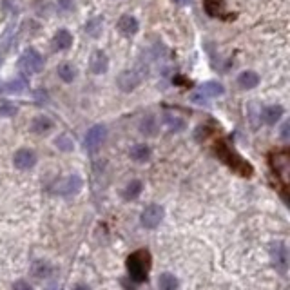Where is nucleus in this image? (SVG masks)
Returning <instances> with one entry per match:
<instances>
[{"mask_svg":"<svg viewBox=\"0 0 290 290\" xmlns=\"http://www.w3.org/2000/svg\"><path fill=\"white\" fill-rule=\"evenodd\" d=\"M151 254L145 249H140V251L132 252L131 256L125 261V266H127L129 278L135 283H143L147 281L149 271H151Z\"/></svg>","mask_w":290,"mask_h":290,"instance_id":"obj_1","label":"nucleus"},{"mask_svg":"<svg viewBox=\"0 0 290 290\" xmlns=\"http://www.w3.org/2000/svg\"><path fill=\"white\" fill-rule=\"evenodd\" d=\"M216 156L225 163L227 167H231L234 172L241 176H251L252 174V165L247 160H243L234 149H231L225 142L216 143Z\"/></svg>","mask_w":290,"mask_h":290,"instance_id":"obj_2","label":"nucleus"},{"mask_svg":"<svg viewBox=\"0 0 290 290\" xmlns=\"http://www.w3.org/2000/svg\"><path fill=\"white\" fill-rule=\"evenodd\" d=\"M145 78V73L142 69H125L118 75L116 78V85L120 87V91L123 93H132Z\"/></svg>","mask_w":290,"mask_h":290,"instance_id":"obj_3","label":"nucleus"},{"mask_svg":"<svg viewBox=\"0 0 290 290\" xmlns=\"http://www.w3.org/2000/svg\"><path fill=\"white\" fill-rule=\"evenodd\" d=\"M20 68L24 69V73L28 75H36L44 69V56L40 55L35 48L24 49L22 56H20Z\"/></svg>","mask_w":290,"mask_h":290,"instance_id":"obj_4","label":"nucleus"},{"mask_svg":"<svg viewBox=\"0 0 290 290\" xmlns=\"http://www.w3.org/2000/svg\"><path fill=\"white\" fill-rule=\"evenodd\" d=\"M223 93H225L223 84H219V82H216V80H211V82H205V84L199 85L198 93L192 96V102L199 103V105H205L211 98H218V96H221Z\"/></svg>","mask_w":290,"mask_h":290,"instance_id":"obj_5","label":"nucleus"},{"mask_svg":"<svg viewBox=\"0 0 290 290\" xmlns=\"http://www.w3.org/2000/svg\"><path fill=\"white\" fill-rule=\"evenodd\" d=\"M163 216H165L163 207L156 205V203H151V205L145 207L142 211V214H140V223H142V227H145V229H156V227L162 223Z\"/></svg>","mask_w":290,"mask_h":290,"instance_id":"obj_6","label":"nucleus"},{"mask_svg":"<svg viewBox=\"0 0 290 290\" xmlns=\"http://www.w3.org/2000/svg\"><path fill=\"white\" fill-rule=\"evenodd\" d=\"M105 138H107V127H105L103 123H96V125H93V127L89 129L87 135H85L84 147L87 149L89 152H95L96 149L105 142Z\"/></svg>","mask_w":290,"mask_h":290,"instance_id":"obj_7","label":"nucleus"},{"mask_svg":"<svg viewBox=\"0 0 290 290\" xmlns=\"http://www.w3.org/2000/svg\"><path fill=\"white\" fill-rule=\"evenodd\" d=\"M271 256H272V263H274L276 271L285 276L286 269H288V251H286L285 243L276 241L274 245L271 247Z\"/></svg>","mask_w":290,"mask_h":290,"instance_id":"obj_8","label":"nucleus"},{"mask_svg":"<svg viewBox=\"0 0 290 290\" xmlns=\"http://www.w3.org/2000/svg\"><path fill=\"white\" fill-rule=\"evenodd\" d=\"M13 165L18 171H29L36 165V154L31 149H18L13 156Z\"/></svg>","mask_w":290,"mask_h":290,"instance_id":"obj_9","label":"nucleus"},{"mask_svg":"<svg viewBox=\"0 0 290 290\" xmlns=\"http://www.w3.org/2000/svg\"><path fill=\"white\" fill-rule=\"evenodd\" d=\"M89 69H91L93 75H105L109 69V56L102 49H96L93 51L91 58H89Z\"/></svg>","mask_w":290,"mask_h":290,"instance_id":"obj_10","label":"nucleus"},{"mask_svg":"<svg viewBox=\"0 0 290 290\" xmlns=\"http://www.w3.org/2000/svg\"><path fill=\"white\" fill-rule=\"evenodd\" d=\"M73 42H75V38H73V33L69 31V29H58V31L53 35L51 38V49L56 53L60 51H68L69 48L73 46Z\"/></svg>","mask_w":290,"mask_h":290,"instance_id":"obj_11","label":"nucleus"},{"mask_svg":"<svg viewBox=\"0 0 290 290\" xmlns=\"http://www.w3.org/2000/svg\"><path fill=\"white\" fill-rule=\"evenodd\" d=\"M116 29H118V33L122 36L131 38V36H135L136 33H138L140 22H138V18L132 15H122L118 20V24H116Z\"/></svg>","mask_w":290,"mask_h":290,"instance_id":"obj_12","label":"nucleus"},{"mask_svg":"<svg viewBox=\"0 0 290 290\" xmlns=\"http://www.w3.org/2000/svg\"><path fill=\"white\" fill-rule=\"evenodd\" d=\"M82 189V178L76 174H71L64 180V182H60V185L56 187V192L62 196H73Z\"/></svg>","mask_w":290,"mask_h":290,"instance_id":"obj_13","label":"nucleus"},{"mask_svg":"<svg viewBox=\"0 0 290 290\" xmlns=\"http://www.w3.org/2000/svg\"><path fill=\"white\" fill-rule=\"evenodd\" d=\"M283 115H285V109H283V105L272 103V105H266V107H263L261 120H263V123H266V125H276V123L283 118Z\"/></svg>","mask_w":290,"mask_h":290,"instance_id":"obj_14","label":"nucleus"},{"mask_svg":"<svg viewBox=\"0 0 290 290\" xmlns=\"http://www.w3.org/2000/svg\"><path fill=\"white\" fill-rule=\"evenodd\" d=\"M271 163H272V167H274L276 174H278L279 178L285 182V180H286V171H288V154H286V151L274 152V154L271 156Z\"/></svg>","mask_w":290,"mask_h":290,"instance_id":"obj_15","label":"nucleus"},{"mask_svg":"<svg viewBox=\"0 0 290 290\" xmlns=\"http://www.w3.org/2000/svg\"><path fill=\"white\" fill-rule=\"evenodd\" d=\"M138 129L143 136H156L158 135L160 123H158V120H156L154 115H145L142 120H140Z\"/></svg>","mask_w":290,"mask_h":290,"instance_id":"obj_16","label":"nucleus"},{"mask_svg":"<svg viewBox=\"0 0 290 290\" xmlns=\"http://www.w3.org/2000/svg\"><path fill=\"white\" fill-rule=\"evenodd\" d=\"M56 75H58V78L62 80V82H65V84H73L76 80V76H78V69H76L71 62H62V64H58V68H56Z\"/></svg>","mask_w":290,"mask_h":290,"instance_id":"obj_17","label":"nucleus"},{"mask_svg":"<svg viewBox=\"0 0 290 290\" xmlns=\"http://www.w3.org/2000/svg\"><path fill=\"white\" fill-rule=\"evenodd\" d=\"M29 129H31V132H35V135H46V132H49L53 129V120L46 115L35 116V118L31 120Z\"/></svg>","mask_w":290,"mask_h":290,"instance_id":"obj_18","label":"nucleus"},{"mask_svg":"<svg viewBox=\"0 0 290 290\" xmlns=\"http://www.w3.org/2000/svg\"><path fill=\"white\" fill-rule=\"evenodd\" d=\"M151 147H149L147 143H136V145H132L131 151H129V156H131V160H135L136 163H145L151 160Z\"/></svg>","mask_w":290,"mask_h":290,"instance_id":"obj_19","label":"nucleus"},{"mask_svg":"<svg viewBox=\"0 0 290 290\" xmlns=\"http://www.w3.org/2000/svg\"><path fill=\"white\" fill-rule=\"evenodd\" d=\"M259 75L256 71H243L238 75V85L245 91H251V89L258 87L259 85Z\"/></svg>","mask_w":290,"mask_h":290,"instance_id":"obj_20","label":"nucleus"},{"mask_svg":"<svg viewBox=\"0 0 290 290\" xmlns=\"http://www.w3.org/2000/svg\"><path fill=\"white\" fill-rule=\"evenodd\" d=\"M163 123L167 125V129L171 132H182L187 127L185 120L178 115H172V113H163Z\"/></svg>","mask_w":290,"mask_h":290,"instance_id":"obj_21","label":"nucleus"},{"mask_svg":"<svg viewBox=\"0 0 290 290\" xmlns=\"http://www.w3.org/2000/svg\"><path fill=\"white\" fill-rule=\"evenodd\" d=\"M85 35H89L91 38H98L103 31V16H93L85 22L84 26Z\"/></svg>","mask_w":290,"mask_h":290,"instance_id":"obj_22","label":"nucleus"},{"mask_svg":"<svg viewBox=\"0 0 290 290\" xmlns=\"http://www.w3.org/2000/svg\"><path fill=\"white\" fill-rule=\"evenodd\" d=\"M143 191V183L140 180H132L127 183V187L123 189V198L125 199H136Z\"/></svg>","mask_w":290,"mask_h":290,"instance_id":"obj_23","label":"nucleus"},{"mask_svg":"<svg viewBox=\"0 0 290 290\" xmlns=\"http://www.w3.org/2000/svg\"><path fill=\"white\" fill-rule=\"evenodd\" d=\"M158 286L160 290H176L178 288V278L174 274H169V272H163L158 278Z\"/></svg>","mask_w":290,"mask_h":290,"instance_id":"obj_24","label":"nucleus"},{"mask_svg":"<svg viewBox=\"0 0 290 290\" xmlns=\"http://www.w3.org/2000/svg\"><path fill=\"white\" fill-rule=\"evenodd\" d=\"M55 145L60 149V151H64V152L73 151V147H75V143H73V140L69 138L68 135H62V136H58V138L55 140Z\"/></svg>","mask_w":290,"mask_h":290,"instance_id":"obj_25","label":"nucleus"},{"mask_svg":"<svg viewBox=\"0 0 290 290\" xmlns=\"http://www.w3.org/2000/svg\"><path fill=\"white\" fill-rule=\"evenodd\" d=\"M33 274H35L36 278H48L49 276V265L44 261L35 263V266H33Z\"/></svg>","mask_w":290,"mask_h":290,"instance_id":"obj_26","label":"nucleus"},{"mask_svg":"<svg viewBox=\"0 0 290 290\" xmlns=\"http://www.w3.org/2000/svg\"><path fill=\"white\" fill-rule=\"evenodd\" d=\"M56 9L58 13H69L75 9V0H56Z\"/></svg>","mask_w":290,"mask_h":290,"instance_id":"obj_27","label":"nucleus"},{"mask_svg":"<svg viewBox=\"0 0 290 290\" xmlns=\"http://www.w3.org/2000/svg\"><path fill=\"white\" fill-rule=\"evenodd\" d=\"M24 87H26V82H22V80H15V82H9L8 84L9 93H20Z\"/></svg>","mask_w":290,"mask_h":290,"instance_id":"obj_28","label":"nucleus"},{"mask_svg":"<svg viewBox=\"0 0 290 290\" xmlns=\"http://www.w3.org/2000/svg\"><path fill=\"white\" fill-rule=\"evenodd\" d=\"M13 290H33V286L26 279H18V281L13 283Z\"/></svg>","mask_w":290,"mask_h":290,"instance_id":"obj_29","label":"nucleus"},{"mask_svg":"<svg viewBox=\"0 0 290 290\" xmlns=\"http://www.w3.org/2000/svg\"><path fill=\"white\" fill-rule=\"evenodd\" d=\"M288 127H290V123H283V129H281V138L283 140H288Z\"/></svg>","mask_w":290,"mask_h":290,"instance_id":"obj_30","label":"nucleus"},{"mask_svg":"<svg viewBox=\"0 0 290 290\" xmlns=\"http://www.w3.org/2000/svg\"><path fill=\"white\" fill-rule=\"evenodd\" d=\"M73 290H91L87 285H84V283H78V285L73 286Z\"/></svg>","mask_w":290,"mask_h":290,"instance_id":"obj_31","label":"nucleus"},{"mask_svg":"<svg viewBox=\"0 0 290 290\" xmlns=\"http://www.w3.org/2000/svg\"><path fill=\"white\" fill-rule=\"evenodd\" d=\"M187 2H189V0H178V4H182V6H185Z\"/></svg>","mask_w":290,"mask_h":290,"instance_id":"obj_32","label":"nucleus"}]
</instances>
